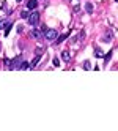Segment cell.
Returning a JSON list of instances; mask_svg holds the SVG:
<instances>
[{
	"label": "cell",
	"instance_id": "6da1fadb",
	"mask_svg": "<svg viewBox=\"0 0 118 131\" xmlns=\"http://www.w3.org/2000/svg\"><path fill=\"white\" fill-rule=\"evenodd\" d=\"M44 38L49 40V41H54V40L58 38V32L55 29H46L44 30Z\"/></svg>",
	"mask_w": 118,
	"mask_h": 131
},
{
	"label": "cell",
	"instance_id": "7a4b0ae2",
	"mask_svg": "<svg viewBox=\"0 0 118 131\" xmlns=\"http://www.w3.org/2000/svg\"><path fill=\"white\" fill-rule=\"evenodd\" d=\"M27 21H29V24L30 25H36V24H38L40 22V13L38 11H33V13H30V16H29V19H27Z\"/></svg>",
	"mask_w": 118,
	"mask_h": 131
},
{
	"label": "cell",
	"instance_id": "3957f363",
	"mask_svg": "<svg viewBox=\"0 0 118 131\" xmlns=\"http://www.w3.org/2000/svg\"><path fill=\"white\" fill-rule=\"evenodd\" d=\"M21 60H22V57H21V55H17V57L11 62V67H10V68H11V70H17V68H19V70H21V65H22Z\"/></svg>",
	"mask_w": 118,
	"mask_h": 131
},
{
	"label": "cell",
	"instance_id": "277c9868",
	"mask_svg": "<svg viewBox=\"0 0 118 131\" xmlns=\"http://www.w3.org/2000/svg\"><path fill=\"white\" fill-rule=\"evenodd\" d=\"M112 38H113V33H112V30H107V32L104 33V36H102V41H106V43H110V41H112Z\"/></svg>",
	"mask_w": 118,
	"mask_h": 131
},
{
	"label": "cell",
	"instance_id": "5b68a950",
	"mask_svg": "<svg viewBox=\"0 0 118 131\" xmlns=\"http://www.w3.org/2000/svg\"><path fill=\"white\" fill-rule=\"evenodd\" d=\"M43 30H38V29H33L32 32H30V35L33 36V38H36V40H38V38H41V36H43Z\"/></svg>",
	"mask_w": 118,
	"mask_h": 131
},
{
	"label": "cell",
	"instance_id": "8992f818",
	"mask_svg": "<svg viewBox=\"0 0 118 131\" xmlns=\"http://www.w3.org/2000/svg\"><path fill=\"white\" fill-rule=\"evenodd\" d=\"M36 6H38V2H36V0H27V8H29V10H35Z\"/></svg>",
	"mask_w": 118,
	"mask_h": 131
},
{
	"label": "cell",
	"instance_id": "52a82bcc",
	"mask_svg": "<svg viewBox=\"0 0 118 131\" xmlns=\"http://www.w3.org/2000/svg\"><path fill=\"white\" fill-rule=\"evenodd\" d=\"M61 59L65 60V62H69V60H71V55H69V52H68V51H63V52H61Z\"/></svg>",
	"mask_w": 118,
	"mask_h": 131
},
{
	"label": "cell",
	"instance_id": "ba28073f",
	"mask_svg": "<svg viewBox=\"0 0 118 131\" xmlns=\"http://www.w3.org/2000/svg\"><path fill=\"white\" fill-rule=\"evenodd\" d=\"M66 38H68V33H65V35H60L58 38L55 40V44H60V43H63V41H65Z\"/></svg>",
	"mask_w": 118,
	"mask_h": 131
},
{
	"label": "cell",
	"instance_id": "9c48e42d",
	"mask_svg": "<svg viewBox=\"0 0 118 131\" xmlns=\"http://www.w3.org/2000/svg\"><path fill=\"white\" fill-rule=\"evenodd\" d=\"M85 11H87L88 14H91V13H93V5L90 3V2H88V3H85Z\"/></svg>",
	"mask_w": 118,
	"mask_h": 131
},
{
	"label": "cell",
	"instance_id": "30bf717a",
	"mask_svg": "<svg viewBox=\"0 0 118 131\" xmlns=\"http://www.w3.org/2000/svg\"><path fill=\"white\" fill-rule=\"evenodd\" d=\"M40 59H41V55H38V54H36V57L33 59V62L30 63V68H33V67H36V63H38L40 62Z\"/></svg>",
	"mask_w": 118,
	"mask_h": 131
},
{
	"label": "cell",
	"instance_id": "8fae6325",
	"mask_svg": "<svg viewBox=\"0 0 118 131\" xmlns=\"http://www.w3.org/2000/svg\"><path fill=\"white\" fill-rule=\"evenodd\" d=\"M84 38H85V33H84V32H80V33H79V35L76 36V38L72 40V41H82Z\"/></svg>",
	"mask_w": 118,
	"mask_h": 131
},
{
	"label": "cell",
	"instance_id": "7c38bea8",
	"mask_svg": "<svg viewBox=\"0 0 118 131\" xmlns=\"http://www.w3.org/2000/svg\"><path fill=\"white\" fill-rule=\"evenodd\" d=\"M82 67H84V70H87V71H88V70H91V65H90L88 60H85V62L82 63Z\"/></svg>",
	"mask_w": 118,
	"mask_h": 131
},
{
	"label": "cell",
	"instance_id": "4fadbf2b",
	"mask_svg": "<svg viewBox=\"0 0 118 131\" xmlns=\"http://www.w3.org/2000/svg\"><path fill=\"white\" fill-rule=\"evenodd\" d=\"M95 54H96V57H99V59H101V57H104V54H102V51L99 49V48H96V49H95Z\"/></svg>",
	"mask_w": 118,
	"mask_h": 131
},
{
	"label": "cell",
	"instance_id": "5bb4252c",
	"mask_svg": "<svg viewBox=\"0 0 118 131\" xmlns=\"http://www.w3.org/2000/svg\"><path fill=\"white\" fill-rule=\"evenodd\" d=\"M29 67H30V63H29V62H22V65H21V70H27Z\"/></svg>",
	"mask_w": 118,
	"mask_h": 131
},
{
	"label": "cell",
	"instance_id": "9a60e30c",
	"mask_svg": "<svg viewBox=\"0 0 118 131\" xmlns=\"http://www.w3.org/2000/svg\"><path fill=\"white\" fill-rule=\"evenodd\" d=\"M29 16H30L29 11H22V13H21V17H22V19H29Z\"/></svg>",
	"mask_w": 118,
	"mask_h": 131
},
{
	"label": "cell",
	"instance_id": "2e32d148",
	"mask_svg": "<svg viewBox=\"0 0 118 131\" xmlns=\"http://www.w3.org/2000/svg\"><path fill=\"white\" fill-rule=\"evenodd\" d=\"M110 57H112V52H109V54H107V55H104V62H106V63H107V62H109V60H110Z\"/></svg>",
	"mask_w": 118,
	"mask_h": 131
},
{
	"label": "cell",
	"instance_id": "e0dca14e",
	"mask_svg": "<svg viewBox=\"0 0 118 131\" xmlns=\"http://www.w3.org/2000/svg\"><path fill=\"white\" fill-rule=\"evenodd\" d=\"M3 63L6 65V67H8V68H10V67H11V60H10V59H5V60H3Z\"/></svg>",
	"mask_w": 118,
	"mask_h": 131
},
{
	"label": "cell",
	"instance_id": "ac0fdd59",
	"mask_svg": "<svg viewBox=\"0 0 118 131\" xmlns=\"http://www.w3.org/2000/svg\"><path fill=\"white\" fill-rule=\"evenodd\" d=\"M52 63H54V67H58V65H60V60H58V59L55 57V59L52 60Z\"/></svg>",
	"mask_w": 118,
	"mask_h": 131
},
{
	"label": "cell",
	"instance_id": "d6986e66",
	"mask_svg": "<svg viewBox=\"0 0 118 131\" xmlns=\"http://www.w3.org/2000/svg\"><path fill=\"white\" fill-rule=\"evenodd\" d=\"M44 52V49H41V48H38V49H36V54H38V55H41Z\"/></svg>",
	"mask_w": 118,
	"mask_h": 131
},
{
	"label": "cell",
	"instance_id": "ffe728a7",
	"mask_svg": "<svg viewBox=\"0 0 118 131\" xmlns=\"http://www.w3.org/2000/svg\"><path fill=\"white\" fill-rule=\"evenodd\" d=\"M16 2H22V0H16Z\"/></svg>",
	"mask_w": 118,
	"mask_h": 131
},
{
	"label": "cell",
	"instance_id": "44dd1931",
	"mask_svg": "<svg viewBox=\"0 0 118 131\" xmlns=\"http://www.w3.org/2000/svg\"><path fill=\"white\" fill-rule=\"evenodd\" d=\"M115 2H118V0H115Z\"/></svg>",
	"mask_w": 118,
	"mask_h": 131
}]
</instances>
